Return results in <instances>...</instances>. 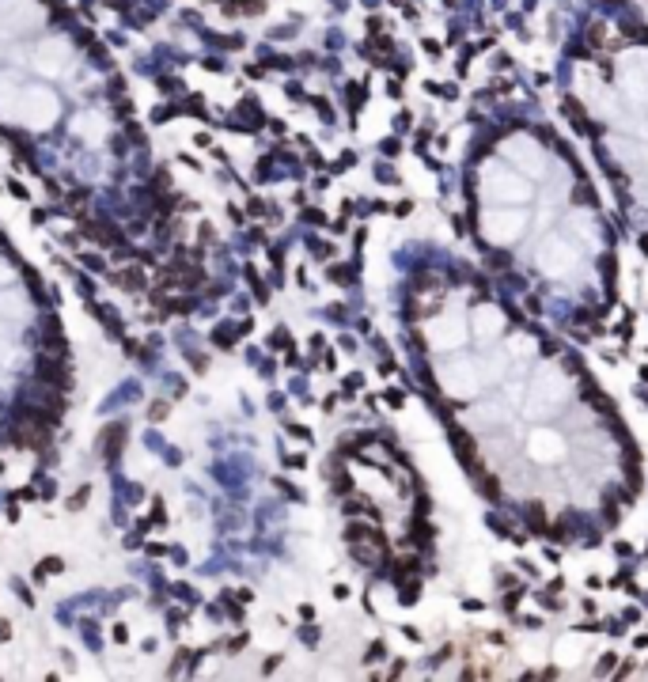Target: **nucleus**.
<instances>
[{
    "label": "nucleus",
    "mask_w": 648,
    "mask_h": 682,
    "mask_svg": "<svg viewBox=\"0 0 648 682\" xmlns=\"http://www.w3.org/2000/svg\"><path fill=\"white\" fill-rule=\"evenodd\" d=\"M42 376H46V379H53V383H61V391L69 387V371H65V368H57V364H53V360H46V364H42Z\"/></svg>",
    "instance_id": "f257e3e1"
},
{
    "label": "nucleus",
    "mask_w": 648,
    "mask_h": 682,
    "mask_svg": "<svg viewBox=\"0 0 648 682\" xmlns=\"http://www.w3.org/2000/svg\"><path fill=\"white\" fill-rule=\"evenodd\" d=\"M163 413H167V406H163V402L152 406V421H163Z\"/></svg>",
    "instance_id": "f03ea898"
}]
</instances>
